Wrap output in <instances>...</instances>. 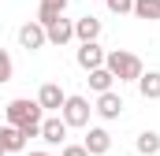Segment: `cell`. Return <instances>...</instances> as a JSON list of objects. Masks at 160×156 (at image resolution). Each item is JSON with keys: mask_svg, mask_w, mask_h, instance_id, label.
<instances>
[{"mask_svg": "<svg viewBox=\"0 0 160 156\" xmlns=\"http://www.w3.org/2000/svg\"><path fill=\"white\" fill-rule=\"evenodd\" d=\"M4 119H8L11 126H19V130H22V138L30 141V138H38V134H41L45 108H41L38 100H30V97H15L11 104H4Z\"/></svg>", "mask_w": 160, "mask_h": 156, "instance_id": "1", "label": "cell"}, {"mask_svg": "<svg viewBox=\"0 0 160 156\" xmlns=\"http://www.w3.org/2000/svg\"><path fill=\"white\" fill-rule=\"evenodd\" d=\"M104 67L116 75V82H138L142 78V56H134V52H127V48H112L108 56H104Z\"/></svg>", "mask_w": 160, "mask_h": 156, "instance_id": "2", "label": "cell"}, {"mask_svg": "<svg viewBox=\"0 0 160 156\" xmlns=\"http://www.w3.org/2000/svg\"><path fill=\"white\" fill-rule=\"evenodd\" d=\"M60 115H63V123L67 126H89V115H93V104L86 100V97H67L63 100V108H60Z\"/></svg>", "mask_w": 160, "mask_h": 156, "instance_id": "3", "label": "cell"}, {"mask_svg": "<svg viewBox=\"0 0 160 156\" xmlns=\"http://www.w3.org/2000/svg\"><path fill=\"white\" fill-rule=\"evenodd\" d=\"M67 130H71V126H67V123H63V115H48V119H41V141H45V145H63V141H67Z\"/></svg>", "mask_w": 160, "mask_h": 156, "instance_id": "4", "label": "cell"}, {"mask_svg": "<svg viewBox=\"0 0 160 156\" xmlns=\"http://www.w3.org/2000/svg\"><path fill=\"white\" fill-rule=\"evenodd\" d=\"M104 48L97 45V41H78V52H75V60H78L82 71H93V67H104Z\"/></svg>", "mask_w": 160, "mask_h": 156, "instance_id": "5", "label": "cell"}, {"mask_svg": "<svg viewBox=\"0 0 160 156\" xmlns=\"http://www.w3.org/2000/svg\"><path fill=\"white\" fill-rule=\"evenodd\" d=\"M123 108H127V104H123V97L116 93V89H104V93H97V104H93V112H97L101 119H119V115H123Z\"/></svg>", "mask_w": 160, "mask_h": 156, "instance_id": "6", "label": "cell"}, {"mask_svg": "<svg viewBox=\"0 0 160 156\" xmlns=\"http://www.w3.org/2000/svg\"><path fill=\"white\" fill-rule=\"evenodd\" d=\"M19 45L26 48V52H38L48 45V34H45V26L41 22H26V26H19Z\"/></svg>", "mask_w": 160, "mask_h": 156, "instance_id": "7", "label": "cell"}, {"mask_svg": "<svg viewBox=\"0 0 160 156\" xmlns=\"http://www.w3.org/2000/svg\"><path fill=\"white\" fill-rule=\"evenodd\" d=\"M82 145H86V153H89V156H104L108 149H112V134H108L104 126H89L86 138H82Z\"/></svg>", "mask_w": 160, "mask_h": 156, "instance_id": "8", "label": "cell"}, {"mask_svg": "<svg viewBox=\"0 0 160 156\" xmlns=\"http://www.w3.org/2000/svg\"><path fill=\"white\" fill-rule=\"evenodd\" d=\"M45 34H48V45H67V41H75V22L60 15L45 26Z\"/></svg>", "mask_w": 160, "mask_h": 156, "instance_id": "9", "label": "cell"}, {"mask_svg": "<svg viewBox=\"0 0 160 156\" xmlns=\"http://www.w3.org/2000/svg\"><path fill=\"white\" fill-rule=\"evenodd\" d=\"M63 100H67V93L56 85V82H45L38 89V104L45 108V112H56V108H63Z\"/></svg>", "mask_w": 160, "mask_h": 156, "instance_id": "10", "label": "cell"}, {"mask_svg": "<svg viewBox=\"0 0 160 156\" xmlns=\"http://www.w3.org/2000/svg\"><path fill=\"white\" fill-rule=\"evenodd\" d=\"M22 149H26L22 130L11 126V123H4V126H0V153H22Z\"/></svg>", "mask_w": 160, "mask_h": 156, "instance_id": "11", "label": "cell"}, {"mask_svg": "<svg viewBox=\"0 0 160 156\" xmlns=\"http://www.w3.org/2000/svg\"><path fill=\"white\" fill-rule=\"evenodd\" d=\"M138 93L145 100H160V71H142L138 78Z\"/></svg>", "mask_w": 160, "mask_h": 156, "instance_id": "12", "label": "cell"}, {"mask_svg": "<svg viewBox=\"0 0 160 156\" xmlns=\"http://www.w3.org/2000/svg\"><path fill=\"white\" fill-rule=\"evenodd\" d=\"M86 82H89V89H93V93H104V89H112V85H116V75H112V71H108V67H93V71H86Z\"/></svg>", "mask_w": 160, "mask_h": 156, "instance_id": "13", "label": "cell"}, {"mask_svg": "<svg viewBox=\"0 0 160 156\" xmlns=\"http://www.w3.org/2000/svg\"><path fill=\"white\" fill-rule=\"evenodd\" d=\"M75 37H78V41H97V37H101V19H93V15L75 19Z\"/></svg>", "mask_w": 160, "mask_h": 156, "instance_id": "14", "label": "cell"}, {"mask_svg": "<svg viewBox=\"0 0 160 156\" xmlns=\"http://www.w3.org/2000/svg\"><path fill=\"white\" fill-rule=\"evenodd\" d=\"M63 7H67V0H41V7H38V22H41V26H48L52 19H60V15H63Z\"/></svg>", "mask_w": 160, "mask_h": 156, "instance_id": "15", "label": "cell"}, {"mask_svg": "<svg viewBox=\"0 0 160 156\" xmlns=\"http://www.w3.org/2000/svg\"><path fill=\"white\" fill-rule=\"evenodd\" d=\"M134 19H145V22H157L160 19V0H134Z\"/></svg>", "mask_w": 160, "mask_h": 156, "instance_id": "16", "label": "cell"}, {"mask_svg": "<svg viewBox=\"0 0 160 156\" xmlns=\"http://www.w3.org/2000/svg\"><path fill=\"white\" fill-rule=\"evenodd\" d=\"M138 153L142 156H157L160 153V134L157 130H142L138 134Z\"/></svg>", "mask_w": 160, "mask_h": 156, "instance_id": "17", "label": "cell"}, {"mask_svg": "<svg viewBox=\"0 0 160 156\" xmlns=\"http://www.w3.org/2000/svg\"><path fill=\"white\" fill-rule=\"evenodd\" d=\"M11 75H15V63H11V56L0 48V85H4V82H11Z\"/></svg>", "mask_w": 160, "mask_h": 156, "instance_id": "18", "label": "cell"}, {"mask_svg": "<svg viewBox=\"0 0 160 156\" xmlns=\"http://www.w3.org/2000/svg\"><path fill=\"white\" fill-rule=\"evenodd\" d=\"M104 4H108L112 15H130L134 11V0H104Z\"/></svg>", "mask_w": 160, "mask_h": 156, "instance_id": "19", "label": "cell"}, {"mask_svg": "<svg viewBox=\"0 0 160 156\" xmlns=\"http://www.w3.org/2000/svg\"><path fill=\"white\" fill-rule=\"evenodd\" d=\"M60 156H89V153H86V145H67L63 141V153Z\"/></svg>", "mask_w": 160, "mask_h": 156, "instance_id": "20", "label": "cell"}, {"mask_svg": "<svg viewBox=\"0 0 160 156\" xmlns=\"http://www.w3.org/2000/svg\"><path fill=\"white\" fill-rule=\"evenodd\" d=\"M26 156H52V153H45V149H38V153H26Z\"/></svg>", "mask_w": 160, "mask_h": 156, "instance_id": "21", "label": "cell"}, {"mask_svg": "<svg viewBox=\"0 0 160 156\" xmlns=\"http://www.w3.org/2000/svg\"><path fill=\"white\" fill-rule=\"evenodd\" d=\"M0 156H8V153H0Z\"/></svg>", "mask_w": 160, "mask_h": 156, "instance_id": "22", "label": "cell"}]
</instances>
